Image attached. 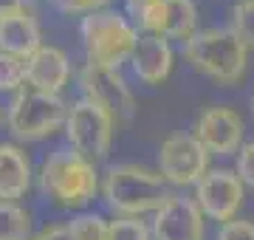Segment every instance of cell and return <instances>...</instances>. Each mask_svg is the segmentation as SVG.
Instances as JSON below:
<instances>
[{"mask_svg": "<svg viewBox=\"0 0 254 240\" xmlns=\"http://www.w3.org/2000/svg\"><path fill=\"white\" fill-rule=\"evenodd\" d=\"M218 240H254V223L252 221H240V218L220 223Z\"/></svg>", "mask_w": 254, "mask_h": 240, "instance_id": "22", "label": "cell"}, {"mask_svg": "<svg viewBox=\"0 0 254 240\" xmlns=\"http://www.w3.org/2000/svg\"><path fill=\"white\" fill-rule=\"evenodd\" d=\"M102 198L122 218H138L144 212H155L173 198V189L161 173L138 164H116L105 173Z\"/></svg>", "mask_w": 254, "mask_h": 240, "instance_id": "1", "label": "cell"}, {"mask_svg": "<svg viewBox=\"0 0 254 240\" xmlns=\"http://www.w3.org/2000/svg\"><path fill=\"white\" fill-rule=\"evenodd\" d=\"M113 127H116V119L91 99H79L68 108L65 136L71 141V147L93 164L108 156L110 141H113Z\"/></svg>", "mask_w": 254, "mask_h": 240, "instance_id": "6", "label": "cell"}, {"mask_svg": "<svg viewBox=\"0 0 254 240\" xmlns=\"http://www.w3.org/2000/svg\"><path fill=\"white\" fill-rule=\"evenodd\" d=\"M71 79V62L57 46H43L26 60V85L40 93L60 96Z\"/></svg>", "mask_w": 254, "mask_h": 240, "instance_id": "13", "label": "cell"}, {"mask_svg": "<svg viewBox=\"0 0 254 240\" xmlns=\"http://www.w3.org/2000/svg\"><path fill=\"white\" fill-rule=\"evenodd\" d=\"M51 3L65 14H91V11L105 9L110 0H51Z\"/></svg>", "mask_w": 254, "mask_h": 240, "instance_id": "24", "label": "cell"}, {"mask_svg": "<svg viewBox=\"0 0 254 240\" xmlns=\"http://www.w3.org/2000/svg\"><path fill=\"white\" fill-rule=\"evenodd\" d=\"M252 113H254V96H252Z\"/></svg>", "mask_w": 254, "mask_h": 240, "instance_id": "28", "label": "cell"}, {"mask_svg": "<svg viewBox=\"0 0 254 240\" xmlns=\"http://www.w3.org/2000/svg\"><path fill=\"white\" fill-rule=\"evenodd\" d=\"M37 48H43V34H40V23L31 11L17 9L0 14V51L28 60Z\"/></svg>", "mask_w": 254, "mask_h": 240, "instance_id": "14", "label": "cell"}, {"mask_svg": "<svg viewBox=\"0 0 254 240\" xmlns=\"http://www.w3.org/2000/svg\"><path fill=\"white\" fill-rule=\"evenodd\" d=\"M153 229L138 218H116L110 221V240H150Z\"/></svg>", "mask_w": 254, "mask_h": 240, "instance_id": "21", "label": "cell"}, {"mask_svg": "<svg viewBox=\"0 0 254 240\" xmlns=\"http://www.w3.org/2000/svg\"><path fill=\"white\" fill-rule=\"evenodd\" d=\"M229 28L246 48H254V0H237L229 14Z\"/></svg>", "mask_w": 254, "mask_h": 240, "instance_id": "18", "label": "cell"}, {"mask_svg": "<svg viewBox=\"0 0 254 240\" xmlns=\"http://www.w3.org/2000/svg\"><path fill=\"white\" fill-rule=\"evenodd\" d=\"M158 173L170 186H192L209 173V150L195 133H173L158 147Z\"/></svg>", "mask_w": 254, "mask_h": 240, "instance_id": "7", "label": "cell"}, {"mask_svg": "<svg viewBox=\"0 0 254 240\" xmlns=\"http://www.w3.org/2000/svg\"><path fill=\"white\" fill-rule=\"evenodd\" d=\"M31 186V161L26 150L0 141V201H17Z\"/></svg>", "mask_w": 254, "mask_h": 240, "instance_id": "16", "label": "cell"}, {"mask_svg": "<svg viewBox=\"0 0 254 240\" xmlns=\"http://www.w3.org/2000/svg\"><path fill=\"white\" fill-rule=\"evenodd\" d=\"M26 82V60L0 51V91H20Z\"/></svg>", "mask_w": 254, "mask_h": 240, "instance_id": "20", "label": "cell"}, {"mask_svg": "<svg viewBox=\"0 0 254 240\" xmlns=\"http://www.w3.org/2000/svg\"><path fill=\"white\" fill-rule=\"evenodd\" d=\"M31 240H73L71 232H68V226H60V223H51V226H46V229H40L31 235Z\"/></svg>", "mask_w": 254, "mask_h": 240, "instance_id": "25", "label": "cell"}, {"mask_svg": "<svg viewBox=\"0 0 254 240\" xmlns=\"http://www.w3.org/2000/svg\"><path fill=\"white\" fill-rule=\"evenodd\" d=\"M136 20L144 28V34L187 43L198 31V6L195 0H158L147 6Z\"/></svg>", "mask_w": 254, "mask_h": 240, "instance_id": "11", "label": "cell"}, {"mask_svg": "<svg viewBox=\"0 0 254 240\" xmlns=\"http://www.w3.org/2000/svg\"><path fill=\"white\" fill-rule=\"evenodd\" d=\"M243 116L229 105H212L195 121V136L209 156H237L243 147Z\"/></svg>", "mask_w": 254, "mask_h": 240, "instance_id": "10", "label": "cell"}, {"mask_svg": "<svg viewBox=\"0 0 254 240\" xmlns=\"http://www.w3.org/2000/svg\"><path fill=\"white\" fill-rule=\"evenodd\" d=\"M153 3H158V0H127V9L133 11V17H138V14H141L147 6H153Z\"/></svg>", "mask_w": 254, "mask_h": 240, "instance_id": "26", "label": "cell"}, {"mask_svg": "<svg viewBox=\"0 0 254 240\" xmlns=\"http://www.w3.org/2000/svg\"><path fill=\"white\" fill-rule=\"evenodd\" d=\"M28 0H0V14L6 11H17V9H26Z\"/></svg>", "mask_w": 254, "mask_h": 240, "instance_id": "27", "label": "cell"}, {"mask_svg": "<svg viewBox=\"0 0 254 240\" xmlns=\"http://www.w3.org/2000/svg\"><path fill=\"white\" fill-rule=\"evenodd\" d=\"M184 57L198 74L218 85H235L246 74L249 48L232 28H200L184 43Z\"/></svg>", "mask_w": 254, "mask_h": 240, "instance_id": "3", "label": "cell"}, {"mask_svg": "<svg viewBox=\"0 0 254 240\" xmlns=\"http://www.w3.org/2000/svg\"><path fill=\"white\" fill-rule=\"evenodd\" d=\"M79 34L88 62L99 65V68H116V71L125 62H130V57L136 51V43L141 37L136 28L113 9H99L85 14Z\"/></svg>", "mask_w": 254, "mask_h": 240, "instance_id": "4", "label": "cell"}, {"mask_svg": "<svg viewBox=\"0 0 254 240\" xmlns=\"http://www.w3.org/2000/svg\"><path fill=\"white\" fill-rule=\"evenodd\" d=\"M31 215L14 201H0V240H31Z\"/></svg>", "mask_w": 254, "mask_h": 240, "instance_id": "17", "label": "cell"}, {"mask_svg": "<svg viewBox=\"0 0 254 240\" xmlns=\"http://www.w3.org/2000/svg\"><path fill=\"white\" fill-rule=\"evenodd\" d=\"M243 189L246 184L240 181L235 170H223L215 167L195 184V201H198L200 212L218 223L235 221L237 209L243 203Z\"/></svg>", "mask_w": 254, "mask_h": 240, "instance_id": "9", "label": "cell"}, {"mask_svg": "<svg viewBox=\"0 0 254 240\" xmlns=\"http://www.w3.org/2000/svg\"><path fill=\"white\" fill-rule=\"evenodd\" d=\"M68 119V105L54 93L20 88L9 102L6 124L17 141H40L54 136Z\"/></svg>", "mask_w": 254, "mask_h": 240, "instance_id": "5", "label": "cell"}, {"mask_svg": "<svg viewBox=\"0 0 254 240\" xmlns=\"http://www.w3.org/2000/svg\"><path fill=\"white\" fill-rule=\"evenodd\" d=\"M76 85L82 91V99H91L102 105L116 119V124L130 121L136 116V99L127 88L125 76L116 68H99V65H82L76 74Z\"/></svg>", "mask_w": 254, "mask_h": 240, "instance_id": "8", "label": "cell"}, {"mask_svg": "<svg viewBox=\"0 0 254 240\" xmlns=\"http://www.w3.org/2000/svg\"><path fill=\"white\" fill-rule=\"evenodd\" d=\"M68 232L73 240H110V223L102 215H76Z\"/></svg>", "mask_w": 254, "mask_h": 240, "instance_id": "19", "label": "cell"}, {"mask_svg": "<svg viewBox=\"0 0 254 240\" xmlns=\"http://www.w3.org/2000/svg\"><path fill=\"white\" fill-rule=\"evenodd\" d=\"M235 173L240 176V181H243L246 186H252V189H254V141H249V144L240 147Z\"/></svg>", "mask_w": 254, "mask_h": 240, "instance_id": "23", "label": "cell"}, {"mask_svg": "<svg viewBox=\"0 0 254 240\" xmlns=\"http://www.w3.org/2000/svg\"><path fill=\"white\" fill-rule=\"evenodd\" d=\"M40 189L63 209H79L93 201L102 184L93 161L79 156L73 147H60L40 167Z\"/></svg>", "mask_w": 254, "mask_h": 240, "instance_id": "2", "label": "cell"}, {"mask_svg": "<svg viewBox=\"0 0 254 240\" xmlns=\"http://www.w3.org/2000/svg\"><path fill=\"white\" fill-rule=\"evenodd\" d=\"M155 240H203V212L195 198L173 195L153 215Z\"/></svg>", "mask_w": 254, "mask_h": 240, "instance_id": "12", "label": "cell"}, {"mask_svg": "<svg viewBox=\"0 0 254 240\" xmlns=\"http://www.w3.org/2000/svg\"><path fill=\"white\" fill-rule=\"evenodd\" d=\"M133 71L144 85H161L170 71H173V48L170 40L155 37V34H141L136 43V51L130 57Z\"/></svg>", "mask_w": 254, "mask_h": 240, "instance_id": "15", "label": "cell"}]
</instances>
